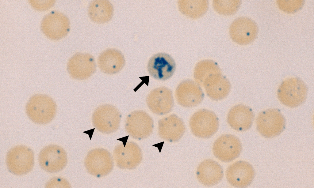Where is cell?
Instances as JSON below:
<instances>
[{"label":"cell","mask_w":314,"mask_h":188,"mask_svg":"<svg viewBox=\"0 0 314 188\" xmlns=\"http://www.w3.org/2000/svg\"><path fill=\"white\" fill-rule=\"evenodd\" d=\"M56 109V103L50 97L42 94L33 96L26 106L29 118L34 122L40 124L51 122L55 115Z\"/></svg>","instance_id":"cell-1"},{"label":"cell","mask_w":314,"mask_h":188,"mask_svg":"<svg viewBox=\"0 0 314 188\" xmlns=\"http://www.w3.org/2000/svg\"><path fill=\"white\" fill-rule=\"evenodd\" d=\"M308 88L301 79L290 77L284 80L279 86L277 96L284 105L295 108L303 103L306 100Z\"/></svg>","instance_id":"cell-2"},{"label":"cell","mask_w":314,"mask_h":188,"mask_svg":"<svg viewBox=\"0 0 314 188\" xmlns=\"http://www.w3.org/2000/svg\"><path fill=\"white\" fill-rule=\"evenodd\" d=\"M34 162L33 151L25 145L13 147L8 152L6 156V163L9 171L17 175H24L30 171Z\"/></svg>","instance_id":"cell-3"},{"label":"cell","mask_w":314,"mask_h":188,"mask_svg":"<svg viewBox=\"0 0 314 188\" xmlns=\"http://www.w3.org/2000/svg\"><path fill=\"white\" fill-rule=\"evenodd\" d=\"M256 128L259 133L266 138H271L280 135L284 130L285 118L277 109H269L260 112L257 117Z\"/></svg>","instance_id":"cell-4"},{"label":"cell","mask_w":314,"mask_h":188,"mask_svg":"<svg viewBox=\"0 0 314 188\" xmlns=\"http://www.w3.org/2000/svg\"><path fill=\"white\" fill-rule=\"evenodd\" d=\"M219 120L213 112L201 109L195 113L190 118L189 124L192 133L201 138H209L217 131Z\"/></svg>","instance_id":"cell-5"},{"label":"cell","mask_w":314,"mask_h":188,"mask_svg":"<svg viewBox=\"0 0 314 188\" xmlns=\"http://www.w3.org/2000/svg\"><path fill=\"white\" fill-rule=\"evenodd\" d=\"M121 115L118 110L115 106L104 104L98 107L92 116L94 126L100 132L110 133L117 131L119 128Z\"/></svg>","instance_id":"cell-6"},{"label":"cell","mask_w":314,"mask_h":188,"mask_svg":"<svg viewBox=\"0 0 314 188\" xmlns=\"http://www.w3.org/2000/svg\"><path fill=\"white\" fill-rule=\"evenodd\" d=\"M153 126L152 118L146 112L142 110L132 112L125 120L126 131L134 138L147 137L152 132Z\"/></svg>","instance_id":"cell-7"},{"label":"cell","mask_w":314,"mask_h":188,"mask_svg":"<svg viewBox=\"0 0 314 188\" xmlns=\"http://www.w3.org/2000/svg\"><path fill=\"white\" fill-rule=\"evenodd\" d=\"M40 27L48 38L58 40L67 34L70 30V23L65 15L58 11H53L44 17Z\"/></svg>","instance_id":"cell-8"},{"label":"cell","mask_w":314,"mask_h":188,"mask_svg":"<svg viewBox=\"0 0 314 188\" xmlns=\"http://www.w3.org/2000/svg\"><path fill=\"white\" fill-rule=\"evenodd\" d=\"M84 165L91 174L101 177L107 175L112 170L113 160L110 153L101 148L90 151L84 160Z\"/></svg>","instance_id":"cell-9"},{"label":"cell","mask_w":314,"mask_h":188,"mask_svg":"<svg viewBox=\"0 0 314 188\" xmlns=\"http://www.w3.org/2000/svg\"><path fill=\"white\" fill-rule=\"evenodd\" d=\"M39 162L40 167L46 171L57 172L66 166L67 154L64 149L59 146L49 145L44 148L40 151Z\"/></svg>","instance_id":"cell-10"},{"label":"cell","mask_w":314,"mask_h":188,"mask_svg":"<svg viewBox=\"0 0 314 188\" xmlns=\"http://www.w3.org/2000/svg\"><path fill=\"white\" fill-rule=\"evenodd\" d=\"M258 28L255 22L251 19L241 17L235 20L229 29L230 36L235 42L246 45L252 42L256 39Z\"/></svg>","instance_id":"cell-11"},{"label":"cell","mask_w":314,"mask_h":188,"mask_svg":"<svg viewBox=\"0 0 314 188\" xmlns=\"http://www.w3.org/2000/svg\"><path fill=\"white\" fill-rule=\"evenodd\" d=\"M242 150L239 140L231 134H225L218 138L214 142L213 152L214 156L220 161L228 162L237 158Z\"/></svg>","instance_id":"cell-12"},{"label":"cell","mask_w":314,"mask_h":188,"mask_svg":"<svg viewBox=\"0 0 314 188\" xmlns=\"http://www.w3.org/2000/svg\"><path fill=\"white\" fill-rule=\"evenodd\" d=\"M96 64L94 57L87 53H77L69 59L67 65V71L73 78L86 79L95 72Z\"/></svg>","instance_id":"cell-13"},{"label":"cell","mask_w":314,"mask_h":188,"mask_svg":"<svg viewBox=\"0 0 314 188\" xmlns=\"http://www.w3.org/2000/svg\"><path fill=\"white\" fill-rule=\"evenodd\" d=\"M201 87L192 80L182 81L175 90V98L178 103L186 107H191L199 104L204 97Z\"/></svg>","instance_id":"cell-14"},{"label":"cell","mask_w":314,"mask_h":188,"mask_svg":"<svg viewBox=\"0 0 314 188\" xmlns=\"http://www.w3.org/2000/svg\"><path fill=\"white\" fill-rule=\"evenodd\" d=\"M146 103L150 110L154 114L166 115L170 112L174 107L172 91L165 87L155 88L147 95Z\"/></svg>","instance_id":"cell-15"},{"label":"cell","mask_w":314,"mask_h":188,"mask_svg":"<svg viewBox=\"0 0 314 188\" xmlns=\"http://www.w3.org/2000/svg\"><path fill=\"white\" fill-rule=\"evenodd\" d=\"M113 157L118 167L132 169L141 162L142 156L140 148L137 144L128 142L116 147L114 150Z\"/></svg>","instance_id":"cell-16"},{"label":"cell","mask_w":314,"mask_h":188,"mask_svg":"<svg viewBox=\"0 0 314 188\" xmlns=\"http://www.w3.org/2000/svg\"><path fill=\"white\" fill-rule=\"evenodd\" d=\"M176 67L173 58L164 53L154 55L150 59L147 64L150 75L154 78L161 81L170 78L174 73Z\"/></svg>","instance_id":"cell-17"},{"label":"cell","mask_w":314,"mask_h":188,"mask_svg":"<svg viewBox=\"0 0 314 188\" xmlns=\"http://www.w3.org/2000/svg\"><path fill=\"white\" fill-rule=\"evenodd\" d=\"M227 179L233 186L244 188L250 185L255 176L252 166L245 161H240L230 165L226 172Z\"/></svg>","instance_id":"cell-18"},{"label":"cell","mask_w":314,"mask_h":188,"mask_svg":"<svg viewBox=\"0 0 314 188\" xmlns=\"http://www.w3.org/2000/svg\"><path fill=\"white\" fill-rule=\"evenodd\" d=\"M185 130L183 121L176 115H170L159 121V135L166 141L171 142L178 141L183 136Z\"/></svg>","instance_id":"cell-19"},{"label":"cell","mask_w":314,"mask_h":188,"mask_svg":"<svg viewBox=\"0 0 314 188\" xmlns=\"http://www.w3.org/2000/svg\"><path fill=\"white\" fill-rule=\"evenodd\" d=\"M254 114L252 109L246 105L239 104L233 107L229 111L227 122L233 129L246 131L251 127Z\"/></svg>","instance_id":"cell-20"},{"label":"cell","mask_w":314,"mask_h":188,"mask_svg":"<svg viewBox=\"0 0 314 188\" xmlns=\"http://www.w3.org/2000/svg\"><path fill=\"white\" fill-rule=\"evenodd\" d=\"M196 175L198 180L206 186L214 185L222 179L223 172L221 166L210 159L205 160L197 167Z\"/></svg>","instance_id":"cell-21"},{"label":"cell","mask_w":314,"mask_h":188,"mask_svg":"<svg viewBox=\"0 0 314 188\" xmlns=\"http://www.w3.org/2000/svg\"><path fill=\"white\" fill-rule=\"evenodd\" d=\"M98 65L100 70L108 74L119 72L125 64L124 57L120 51L113 49H107L99 55Z\"/></svg>","instance_id":"cell-22"},{"label":"cell","mask_w":314,"mask_h":188,"mask_svg":"<svg viewBox=\"0 0 314 188\" xmlns=\"http://www.w3.org/2000/svg\"><path fill=\"white\" fill-rule=\"evenodd\" d=\"M113 12V6L108 0L93 1L88 8L90 17L92 21L98 23H104L110 21Z\"/></svg>","instance_id":"cell-23"},{"label":"cell","mask_w":314,"mask_h":188,"mask_svg":"<svg viewBox=\"0 0 314 188\" xmlns=\"http://www.w3.org/2000/svg\"><path fill=\"white\" fill-rule=\"evenodd\" d=\"M204 88L210 98L218 101L227 96L230 91L231 85L229 80L222 74L215 77Z\"/></svg>","instance_id":"cell-24"},{"label":"cell","mask_w":314,"mask_h":188,"mask_svg":"<svg viewBox=\"0 0 314 188\" xmlns=\"http://www.w3.org/2000/svg\"><path fill=\"white\" fill-rule=\"evenodd\" d=\"M221 70L217 63L211 60H204L196 65L193 76L195 81L201 86L208 78L214 74L221 73Z\"/></svg>","instance_id":"cell-25"},{"label":"cell","mask_w":314,"mask_h":188,"mask_svg":"<svg viewBox=\"0 0 314 188\" xmlns=\"http://www.w3.org/2000/svg\"><path fill=\"white\" fill-rule=\"evenodd\" d=\"M180 11L186 16L195 19L203 16L207 12L209 3L207 0L179 1Z\"/></svg>","instance_id":"cell-26"},{"label":"cell","mask_w":314,"mask_h":188,"mask_svg":"<svg viewBox=\"0 0 314 188\" xmlns=\"http://www.w3.org/2000/svg\"><path fill=\"white\" fill-rule=\"evenodd\" d=\"M241 3L239 0H214L213 5L215 10L223 15H230L234 14L239 9Z\"/></svg>","instance_id":"cell-27"},{"label":"cell","mask_w":314,"mask_h":188,"mask_svg":"<svg viewBox=\"0 0 314 188\" xmlns=\"http://www.w3.org/2000/svg\"><path fill=\"white\" fill-rule=\"evenodd\" d=\"M279 8L282 11L288 13H295L301 9L303 5L302 0H278Z\"/></svg>","instance_id":"cell-28"},{"label":"cell","mask_w":314,"mask_h":188,"mask_svg":"<svg viewBox=\"0 0 314 188\" xmlns=\"http://www.w3.org/2000/svg\"><path fill=\"white\" fill-rule=\"evenodd\" d=\"M70 184L65 179L60 177L53 178L47 183L46 188H69Z\"/></svg>","instance_id":"cell-29"},{"label":"cell","mask_w":314,"mask_h":188,"mask_svg":"<svg viewBox=\"0 0 314 188\" xmlns=\"http://www.w3.org/2000/svg\"><path fill=\"white\" fill-rule=\"evenodd\" d=\"M51 1H38L32 0L30 1L29 2L32 6L36 9L39 10H44L45 9H49V8L52 6V4H53L54 1H52L51 2L49 3V2H51Z\"/></svg>","instance_id":"cell-30"}]
</instances>
